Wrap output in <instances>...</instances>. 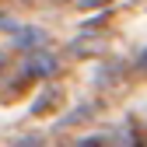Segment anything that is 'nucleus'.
Instances as JSON below:
<instances>
[{
	"mask_svg": "<svg viewBox=\"0 0 147 147\" xmlns=\"http://www.w3.org/2000/svg\"><path fill=\"white\" fill-rule=\"evenodd\" d=\"M35 70H39V74H53V70H56V60H53V56H39V60H35Z\"/></svg>",
	"mask_w": 147,
	"mask_h": 147,
	"instance_id": "f257e3e1",
	"label": "nucleus"
},
{
	"mask_svg": "<svg viewBox=\"0 0 147 147\" xmlns=\"http://www.w3.org/2000/svg\"><path fill=\"white\" fill-rule=\"evenodd\" d=\"M137 67H144V70H147V49H144V56L137 60Z\"/></svg>",
	"mask_w": 147,
	"mask_h": 147,
	"instance_id": "f03ea898",
	"label": "nucleus"
},
{
	"mask_svg": "<svg viewBox=\"0 0 147 147\" xmlns=\"http://www.w3.org/2000/svg\"><path fill=\"white\" fill-rule=\"evenodd\" d=\"M95 4H102V0H81V7H95Z\"/></svg>",
	"mask_w": 147,
	"mask_h": 147,
	"instance_id": "7ed1b4c3",
	"label": "nucleus"
}]
</instances>
